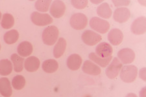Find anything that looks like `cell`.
Returning <instances> with one entry per match:
<instances>
[{
  "instance_id": "cell-1",
  "label": "cell",
  "mask_w": 146,
  "mask_h": 97,
  "mask_svg": "<svg viewBox=\"0 0 146 97\" xmlns=\"http://www.w3.org/2000/svg\"><path fill=\"white\" fill-rule=\"evenodd\" d=\"M59 31L55 26H48L44 30L42 34V40L47 46H53L57 41Z\"/></svg>"
},
{
  "instance_id": "cell-2",
  "label": "cell",
  "mask_w": 146,
  "mask_h": 97,
  "mask_svg": "<svg viewBox=\"0 0 146 97\" xmlns=\"http://www.w3.org/2000/svg\"><path fill=\"white\" fill-rule=\"evenodd\" d=\"M138 75V68L135 65H129L122 67L120 72V78L125 83L133 82Z\"/></svg>"
},
{
  "instance_id": "cell-3",
  "label": "cell",
  "mask_w": 146,
  "mask_h": 97,
  "mask_svg": "<svg viewBox=\"0 0 146 97\" xmlns=\"http://www.w3.org/2000/svg\"><path fill=\"white\" fill-rule=\"evenodd\" d=\"M90 26L92 29L101 34H105L107 32L110 27L109 23L107 21L98 17H94L91 19Z\"/></svg>"
},
{
  "instance_id": "cell-4",
  "label": "cell",
  "mask_w": 146,
  "mask_h": 97,
  "mask_svg": "<svg viewBox=\"0 0 146 97\" xmlns=\"http://www.w3.org/2000/svg\"><path fill=\"white\" fill-rule=\"evenodd\" d=\"M88 24V19L82 13H76L72 16L70 18V25L75 30H82L85 28Z\"/></svg>"
},
{
  "instance_id": "cell-5",
  "label": "cell",
  "mask_w": 146,
  "mask_h": 97,
  "mask_svg": "<svg viewBox=\"0 0 146 97\" xmlns=\"http://www.w3.org/2000/svg\"><path fill=\"white\" fill-rule=\"evenodd\" d=\"M31 19L35 25L38 26H46L53 22V18L48 14H42L33 12L31 15Z\"/></svg>"
},
{
  "instance_id": "cell-6",
  "label": "cell",
  "mask_w": 146,
  "mask_h": 97,
  "mask_svg": "<svg viewBox=\"0 0 146 97\" xmlns=\"http://www.w3.org/2000/svg\"><path fill=\"white\" fill-rule=\"evenodd\" d=\"M123 64L117 58H114L105 71L106 75L110 79H114L118 76Z\"/></svg>"
},
{
  "instance_id": "cell-7",
  "label": "cell",
  "mask_w": 146,
  "mask_h": 97,
  "mask_svg": "<svg viewBox=\"0 0 146 97\" xmlns=\"http://www.w3.org/2000/svg\"><path fill=\"white\" fill-rule=\"evenodd\" d=\"M82 40L84 44L89 46H94L100 42L102 38L98 33L88 30L82 34Z\"/></svg>"
},
{
  "instance_id": "cell-8",
  "label": "cell",
  "mask_w": 146,
  "mask_h": 97,
  "mask_svg": "<svg viewBox=\"0 0 146 97\" xmlns=\"http://www.w3.org/2000/svg\"><path fill=\"white\" fill-rule=\"evenodd\" d=\"M131 30L133 34L141 35L146 31V18L144 16L139 17L134 21L131 25Z\"/></svg>"
},
{
  "instance_id": "cell-9",
  "label": "cell",
  "mask_w": 146,
  "mask_h": 97,
  "mask_svg": "<svg viewBox=\"0 0 146 97\" xmlns=\"http://www.w3.org/2000/svg\"><path fill=\"white\" fill-rule=\"evenodd\" d=\"M120 61L123 64H130L135 59V53L131 49H122L117 53Z\"/></svg>"
},
{
  "instance_id": "cell-10",
  "label": "cell",
  "mask_w": 146,
  "mask_h": 97,
  "mask_svg": "<svg viewBox=\"0 0 146 97\" xmlns=\"http://www.w3.org/2000/svg\"><path fill=\"white\" fill-rule=\"evenodd\" d=\"M66 11V5L62 1H54L49 9L50 14L55 18H61L64 15Z\"/></svg>"
},
{
  "instance_id": "cell-11",
  "label": "cell",
  "mask_w": 146,
  "mask_h": 97,
  "mask_svg": "<svg viewBox=\"0 0 146 97\" xmlns=\"http://www.w3.org/2000/svg\"><path fill=\"white\" fill-rule=\"evenodd\" d=\"M113 49L112 46L107 42L100 43L96 48V54L102 58H106L112 56Z\"/></svg>"
},
{
  "instance_id": "cell-12",
  "label": "cell",
  "mask_w": 146,
  "mask_h": 97,
  "mask_svg": "<svg viewBox=\"0 0 146 97\" xmlns=\"http://www.w3.org/2000/svg\"><path fill=\"white\" fill-rule=\"evenodd\" d=\"M131 17V12L127 8L119 7L114 11V20L118 23H125L127 22Z\"/></svg>"
},
{
  "instance_id": "cell-13",
  "label": "cell",
  "mask_w": 146,
  "mask_h": 97,
  "mask_svg": "<svg viewBox=\"0 0 146 97\" xmlns=\"http://www.w3.org/2000/svg\"><path fill=\"white\" fill-rule=\"evenodd\" d=\"M82 70L84 73L92 76H98L101 73V68L93 61L89 60L84 61L83 65L82 66Z\"/></svg>"
},
{
  "instance_id": "cell-14",
  "label": "cell",
  "mask_w": 146,
  "mask_h": 97,
  "mask_svg": "<svg viewBox=\"0 0 146 97\" xmlns=\"http://www.w3.org/2000/svg\"><path fill=\"white\" fill-rule=\"evenodd\" d=\"M123 39V32L118 29H112L108 34V40L110 43L114 46H118L121 43Z\"/></svg>"
},
{
  "instance_id": "cell-15",
  "label": "cell",
  "mask_w": 146,
  "mask_h": 97,
  "mask_svg": "<svg viewBox=\"0 0 146 97\" xmlns=\"http://www.w3.org/2000/svg\"><path fill=\"white\" fill-rule=\"evenodd\" d=\"M82 58L77 54H71L67 59V66L72 71L78 70L82 64Z\"/></svg>"
},
{
  "instance_id": "cell-16",
  "label": "cell",
  "mask_w": 146,
  "mask_h": 97,
  "mask_svg": "<svg viewBox=\"0 0 146 97\" xmlns=\"http://www.w3.org/2000/svg\"><path fill=\"white\" fill-rule=\"evenodd\" d=\"M33 45L29 42H23L18 45L17 51L19 55L22 57H27L33 53Z\"/></svg>"
},
{
  "instance_id": "cell-17",
  "label": "cell",
  "mask_w": 146,
  "mask_h": 97,
  "mask_svg": "<svg viewBox=\"0 0 146 97\" xmlns=\"http://www.w3.org/2000/svg\"><path fill=\"white\" fill-rule=\"evenodd\" d=\"M40 61L35 56H30L25 60V68L28 72H35L38 69Z\"/></svg>"
},
{
  "instance_id": "cell-18",
  "label": "cell",
  "mask_w": 146,
  "mask_h": 97,
  "mask_svg": "<svg viewBox=\"0 0 146 97\" xmlns=\"http://www.w3.org/2000/svg\"><path fill=\"white\" fill-rule=\"evenodd\" d=\"M0 93L5 97H10L13 94L11 82L7 78L0 79Z\"/></svg>"
},
{
  "instance_id": "cell-19",
  "label": "cell",
  "mask_w": 146,
  "mask_h": 97,
  "mask_svg": "<svg viewBox=\"0 0 146 97\" xmlns=\"http://www.w3.org/2000/svg\"><path fill=\"white\" fill-rule=\"evenodd\" d=\"M66 41L63 38H60L58 40L53 49V55L56 58H59L64 54L66 49Z\"/></svg>"
},
{
  "instance_id": "cell-20",
  "label": "cell",
  "mask_w": 146,
  "mask_h": 97,
  "mask_svg": "<svg viewBox=\"0 0 146 97\" xmlns=\"http://www.w3.org/2000/svg\"><path fill=\"white\" fill-rule=\"evenodd\" d=\"M58 69L57 61L53 59H49L44 61L42 63V69L47 73H53Z\"/></svg>"
},
{
  "instance_id": "cell-21",
  "label": "cell",
  "mask_w": 146,
  "mask_h": 97,
  "mask_svg": "<svg viewBox=\"0 0 146 97\" xmlns=\"http://www.w3.org/2000/svg\"><path fill=\"white\" fill-rule=\"evenodd\" d=\"M88 57L90 58V60L93 61L94 62H95L98 64L101 67H106L108 66L110 61L112 60V56H109V57L106 58H100V56H98L97 54L94 53H91L89 54Z\"/></svg>"
},
{
  "instance_id": "cell-22",
  "label": "cell",
  "mask_w": 146,
  "mask_h": 97,
  "mask_svg": "<svg viewBox=\"0 0 146 97\" xmlns=\"http://www.w3.org/2000/svg\"><path fill=\"white\" fill-rule=\"evenodd\" d=\"M97 13L99 16L101 18L109 19L112 16V10L109 4L107 3H103L98 7Z\"/></svg>"
},
{
  "instance_id": "cell-23",
  "label": "cell",
  "mask_w": 146,
  "mask_h": 97,
  "mask_svg": "<svg viewBox=\"0 0 146 97\" xmlns=\"http://www.w3.org/2000/svg\"><path fill=\"white\" fill-rule=\"evenodd\" d=\"M13 65L11 61L8 59H3L0 60V75L2 76H7L12 73Z\"/></svg>"
},
{
  "instance_id": "cell-24",
  "label": "cell",
  "mask_w": 146,
  "mask_h": 97,
  "mask_svg": "<svg viewBox=\"0 0 146 97\" xmlns=\"http://www.w3.org/2000/svg\"><path fill=\"white\" fill-rule=\"evenodd\" d=\"M11 61H13L14 65V69L16 73H20L23 71V62L25 60L17 54H13L11 57Z\"/></svg>"
},
{
  "instance_id": "cell-25",
  "label": "cell",
  "mask_w": 146,
  "mask_h": 97,
  "mask_svg": "<svg viewBox=\"0 0 146 97\" xmlns=\"http://www.w3.org/2000/svg\"><path fill=\"white\" fill-rule=\"evenodd\" d=\"M19 36L20 35L17 30L15 29L11 30L4 34V41L6 44L9 45L14 44L18 41Z\"/></svg>"
},
{
  "instance_id": "cell-26",
  "label": "cell",
  "mask_w": 146,
  "mask_h": 97,
  "mask_svg": "<svg viewBox=\"0 0 146 97\" xmlns=\"http://www.w3.org/2000/svg\"><path fill=\"white\" fill-rule=\"evenodd\" d=\"M1 27L5 29H10L15 25V18L11 14L6 13L3 15L1 22Z\"/></svg>"
},
{
  "instance_id": "cell-27",
  "label": "cell",
  "mask_w": 146,
  "mask_h": 97,
  "mask_svg": "<svg viewBox=\"0 0 146 97\" xmlns=\"http://www.w3.org/2000/svg\"><path fill=\"white\" fill-rule=\"evenodd\" d=\"M25 83L26 81L25 78L22 75L15 76L12 80V85L16 90L22 89L25 86Z\"/></svg>"
},
{
  "instance_id": "cell-28",
  "label": "cell",
  "mask_w": 146,
  "mask_h": 97,
  "mask_svg": "<svg viewBox=\"0 0 146 97\" xmlns=\"http://www.w3.org/2000/svg\"><path fill=\"white\" fill-rule=\"evenodd\" d=\"M51 1L50 0H39L35 3V8L40 12H47L49 9Z\"/></svg>"
},
{
  "instance_id": "cell-29",
  "label": "cell",
  "mask_w": 146,
  "mask_h": 97,
  "mask_svg": "<svg viewBox=\"0 0 146 97\" xmlns=\"http://www.w3.org/2000/svg\"><path fill=\"white\" fill-rule=\"evenodd\" d=\"M72 5L75 8L77 9H83L86 7L88 5V1L87 0H74L72 1Z\"/></svg>"
},
{
  "instance_id": "cell-30",
  "label": "cell",
  "mask_w": 146,
  "mask_h": 97,
  "mask_svg": "<svg viewBox=\"0 0 146 97\" xmlns=\"http://www.w3.org/2000/svg\"><path fill=\"white\" fill-rule=\"evenodd\" d=\"M114 6L121 7V6H127L130 4V1H112Z\"/></svg>"
},
{
  "instance_id": "cell-31",
  "label": "cell",
  "mask_w": 146,
  "mask_h": 97,
  "mask_svg": "<svg viewBox=\"0 0 146 97\" xmlns=\"http://www.w3.org/2000/svg\"><path fill=\"white\" fill-rule=\"evenodd\" d=\"M140 78L142 79L143 80H144L145 82L146 81V79H145V68H143L140 70Z\"/></svg>"
},
{
  "instance_id": "cell-32",
  "label": "cell",
  "mask_w": 146,
  "mask_h": 97,
  "mask_svg": "<svg viewBox=\"0 0 146 97\" xmlns=\"http://www.w3.org/2000/svg\"><path fill=\"white\" fill-rule=\"evenodd\" d=\"M140 97H146L145 94V87L143 88L140 92Z\"/></svg>"
},
{
  "instance_id": "cell-33",
  "label": "cell",
  "mask_w": 146,
  "mask_h": 97,
  "mask_svg": "<svg viewBox=\"0 0 146 97\" xmlns=\"http://www.w3.org/2000/svg\"><path fill=\"white\" fill-rule=\"evenodd\" d=\"M125 97H138L135 93H129L127 94Z\"/></svg>"
},
{
  "instance_id": "cell-34",
  "label": "cell",
  "mask_w": 146,
  "mask_h": 97,
  "mask_svg": "<svg viewBox=\"0 0 146 97\" xmlns=\"http://www.w3.org/2000/svg\"><path fill=\"white\" fill-rule=\"evenodd\" d=\"M102 1H91L92 3H96V4H98V3H101V2H102Z\"/></svg>"
},
{
  "instance_id": "cell-35",
  "label": "cell",
  "mask_w": 146,
  "mask_h": 97,
  "mask_svg": "<svg viewBox=\"0 0 146 97\" xmlns=\"http://www.w3.org/2000/svg\"><path fill=\"white\" fill-rule=\"evenodd\" d=\"M1 13L0 12V20H1Z\"/></svg>"
},
{
  "instance_id": "cell-36",
  "label": "cell",
  "mask_w": 146,
  "mask_h": 97,
  "mask_svg": "<svg viewBox=\"0 0 146 97\" xmlns=\"http://www.w3.org/2000/svg\"><path fill=\"white\" fill-rule=\"evenodd\" d=\"M0 50H1V45H0Z\"/></svg>"
}]
</instances>
